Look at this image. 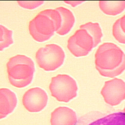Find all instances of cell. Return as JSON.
Segmentation results:
<instances>
[{"label":"cell","mask_w":125,"mask_h":125,"mask_svg":"<svg viewBox=\"0 0 125 125\" xmlns=\"http://www.w3.org/2000/svg\"><path fill=\"white\" fill-rule=\"evenodd\" d=\"M95 67L101 75L113 78L125 70V54L112 42L100 45L95 55Z\"/></svg>","instance_id":"cell-1"},{"label":"cell","mask_w":125,"mask_h":125,"mask_svg":"<svg viewBox=\"0 0 125 125\" xmlns=\"http://www.w3.org/2000/svg\"><path fill=\"white\" fill-rule=\"evenodd\" d=\"M6 67L9 81L13 86L22 88L31 83L35 66L31 58L23 55H17L9 60Z\"/></svg>","instance_id":"cell-2"},{"label":"cell","mask_w":125,"mask_h":125,"mask_svg":"<svg viewBox=\"0 0 125 125\" xmlns=\"http://www.w3.org/2000/svg\"><path fill=\"white\" fill-rule=\"evenodd\" d=\"M49 90L57 101L67 103L76 97L78 87L75 80L70 76L59 74L52 78Z\"/></svg>","instance_id":"cell-3"},{"label":"cell","mask_w":125,"mask_h":125,"mask_svg":"<svg viewBox=\"0 0 125 125\" xmlns=\"http://www.w3.org/2000/svg\"><path fill=\"white\" fill-rule=\"evenodd\" d=\"M97 45L91 33L82 24L80 25V29L69 37L67 46L74 56L79 57L88 55Z\"/></svg>","instance_id":"cell-4"},{"label":"cell","mask_w":125,"mask_h":125,"mask_svg":"<svg viewBox=\"0 0 125 125\" xmlns=\"http://www.w3.org/2000/svg\"><path fill=\"white\" fill-rule=\"evenodd\" d=\"M65 54L58 45L49 44L40 48L36 53L37 62L45 71H54L60 67L64 62Z\"/></svg>","instance_id":"cell-5"},{"label":"cell","mask_w":125,"mask_h":125,"mask_svg":"<svg viewBox=\"0 0 125 125\" xmlns=\"http://www.w3.org/2000/svg\"><path fill=\"white\" fill-rule=\"evenodd\" d=\"M29 31L36 41L43 42L49 40L57 29L52 20L40 12L29 22Z\"/></svg>","instance_id":"cell-6"},{"label":"cell","mask_w":125,"mask_h":125,"mask_svg":"<svg viewBox=\"0 0 125 125\" xmlns=\"http://www.w3.org/2000/svg\"><path fill=\"white\" fill-rule=\"evenodd\" d=\"M76 125H125V113L119 111L105 114L92 111L81 116Z\"/></svg>","instance_id":"cell-7"},{"label":"cell","mask_w":125,"mask_h":125,"mask_svg":"<svg viewBox=\"0 0 125 125\" xmlns=\"http://www.w3.org/2000/svg\"><path fill=\"white\" fill-rule=\"evenodd\" d=\"M101 94L106 103L112 106L117 105L125 99V82L116 78L106 81Z\"/></svg>","instance_id":"cell-8"},{"label":"cell","mask_w":125,"mask_h":125,"mask_svg":"<svg viewBox=\"0 0 125 125\" xmlns=\"http://www.w3.org/2000/svg\"><path fill=\"white\" fill-rule=\"evenodd\" d=\"M48 96L45 91L40 87H33L25 92L22 97V104L30 112H38L46 106Z\"/></svg>","instance_id":"cell-9"},{"label":"cell","mask_w":125,"mask_h":125,"mask_svg":"<svg viewBox=\"0 0 125 125\" xmlns=\"http://www.w3.org/2000/svg\"><path fill=\"white\" fill-rule=\"evenodd\" d=\"M77 121L75 112L65 106L57 107L51 115V125H76Z\"/></svg>","instance_id":"cell-10"},{"label":"cell","mask_w":125,"mask_h":125,"mask_svg":"<svg viewBox=\"0 0 125 125\" xmlns=\"http://www.w3.org/2000/svg\"><path fill=\"white\" fill-rule=\"evenodd\" d=\"M17 104L16 94L6 88L0 89V118L5 117L13 112Z\"/></svg>","instance_id":"cell-11"},{"label":"cell","mask_w":125,"mask_h":125,"mask_svg":"<svg viewBox=\"0 0 125 125\" xmlns=\"http://www.w3.org/2000/svg\"><path fill=\"white\" fill-rule=\"evenodd\" d=\"M60 14L62 17L61 26L56 32L60 35L67 34L72 28L75 23V17L72 12L63 7H59L55 9Z\"/></svg>","instance_id":"cell-12"},{"label":"cell","mask_w":125,"mask_h":125,"mask_svg":"<svg viewBox=\"0 0 125 125\" xmlns=\"http://www.w3.org/2000/svg\"><path fill=\"white\" fill-rule=\"evenodd\" d=\"M100 9L104 14L115 16L122 13L125 9V0H100L99 2Z\"/></svg>","instance_id":"cell-13"},{"label":"cell","mask_w":125,"mask_h":125,"mask_svg":"<svg viewBox=\"0 0 125 125\" xmlns=\"http://www.w3.org/2000/svg\"><path fill=\"white\" fill-rule=\"evenodd\" d=\"M112 34L118 42L125 44V15L117 20L114 23Z\"/></svg>","instance_id":"cell-14"},{"label":"cell","mask_w":125,"mask_h":125,"mask_svg":"<svg viewBox=\"0 0 125 125\" xmlns=\"http://www.w3.org/2000/svg\"><path fill=\"white\" fill-rule=\"evenodd\" d=\"M0 50L8 47L13 43L12 39V31L8 30L5 27L0 25Z\"/></svg>","instance_id":"cell-15"},{"label":"cell","mask_w":125,"mask_h":125,"mask_svg":"<svg viewBox=\"0 0 125 125\" xmlns=\"http://www.w3.org/2000/svg\"><path fill=\"white\" fill-rule=\"evenodd\" d=\"M41 12L48 17H49L54 21L57 31H58L61 26L62 17L60 13L56 9H45Z\"/></svg>","instance_id":"cell-16"},{"label":"cell","mask_w":125,"mask_h":125,"mask_svg":"<svg viewBox=\"0 0 125 125\" xmlns=\"http://www.w3.org/2000/svg\"><path fill=\"white\" fill-rule=\"evenodd\" d=\"M43 1H17L19 5L21 7L29 9L36 8L43 3Z\"/></svg>","instance_id":"cell-17"},{"label":"cell","mask_w":125,"mask_h":125,"mask_svg":"<svg viewBox=\"0 0 125 125\" xmlns=\"http://www.w3.org/2000/svg\"><path fill=\"white\" fill-rule=\"evenodd\" d=\"M123 111H124V112L125 113V107L124 108V110H123Z\"/></svg>","instance_id":"cell-18"}]
</instances>
